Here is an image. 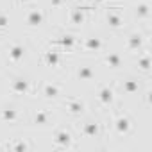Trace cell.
Instances as JSON below:
<instances>
[{"label": "cell", "mask_w": 152, "mask_h": 152, "mask_svg": "<svg viewBox=\"0 0 152 152\" xmlns=\"http://www.w3.org/2000/svg\"><path fill=\"white\" fill-rule=\"evenodd\" d=\"M25 120V113L20 106H2L0 107V124L4 125H20Z\"/></svg>", "instance_id": "8992f818"}, {"label": "cell", "mask_w": 152, "mask_h": 152, "mask_svg": "<svg viewBox=\"0 0 152 152\" xmlns=\"http://www.w3.org/2000/svg\"><path fill=\"white\" fill-rule=\"evenodd\" d=\"M75 81H79V83H91L97 79V72L91 64H79V66H75Z\"/></svg>", "instance_id": "d6986e66"}, {"label": "cell", "mask_w": 152, "mask_h": 152, "mask_svg": "<svg viewBox=\"0 0 152 152\" xmlns=\"http://www.w3.org/2000/svg\"><path fill=\"white\" fill-rule=\"evenodd\" d=\"M145 43H147V38H145V34L140 32V31H132V32H129L127 38H125L127 50H131V52H141V50L145 48Z\"/></svg>", "instance_id": "e0dca14e"}, {"label": "cell", "mask_w": 152, "mask_h": 152, "mask_svg": "<svg viewBox=\"0 0 152 152\" xmlns=\"http://www.w3.org/2000/svg\"><path fill=\"white\" fill-rule=\"evenodd\" d=\"M41 61H43V64L48 66V68H59L61 63H63V50L50 45V47L43 52Z\"/></svg>", "instance_id": "2e32d148"}, {"label": "cell", "mask_w": 152, "mask_h": 152, "mask_svg": "<svg viewBox=\"0 0 152 152\" xmlns=\"http://www.w3.org/2000/svg\"><path fill=\"white\" fill-rule=\"evenodd\" d=\"M16 2V6H20V7H27V6H31L34 0H15Z\"/></svg>", "instance_id": "484cf974"}, {"label": "cell", "mask_w": 152, "mask_h": 152, "mask_svg": "<svg viewBox=\"0 0 152 152\" xmlns=\"http://www.w3.org/2000/svg\"><path fill=\"white\" fill-rule=\"evenodd\" d=\"M0 150H6V141L0 140Z\"/></svg>", "instance_id": "83f0119b"}, {"label": "cell", "mask_w": 152, "mask_h": 152, "mask_svg": "<svg viewBox=\"0 0 152 152\" xmlns=\"http://www.w3.org/2000/svg\"><path fill=\"white\" fill-rule=\"evenodd\" d=\"M47 2H48V6L52 9H61V7H64L68 4V0H47Z\"/></svg>", "instance_id": "d4e9b609"}, {"label": "cell", "mask_w": 152, "mask_h": 152, "mask_svg": "<svg viewBox=\"0 0 152 152\" xmlns=\"http://www.w3.org/2000/svg\"><path fill=\"white\" fill-rule=\"evenodd\" d=\"M9 91L11 95L23 99V97H32L34 93H38V86L27 75H13L9 79Z\"/></svg>", "instance_id": "7a4b0ae2"}, {"label": "cell", "mask_w": 152, "mask_h": 152, "mask_svg": "<svg viewBox=\"0 0 152 152\" xmlns=\"http://www.w3.org/2000/svg\"><path fill=\"white\" fill-rule=\"evenodd\" d=\"M27 52H29V48H27L25 43H22V41H13V43H9V45L6 47L4 56H6L7 64L16 66V64H20V63L27 57Z\"/></svg>", "instance_id": "52a82bcc"}, {"label": "cell", "mask_w": 152, "mask_h": 152, "mask_svg": "<svg viewBox=\"0 0 152 152\" xmlns=\"http://www.w3.org/2000/svg\"><path fill=\"white\" fill-rule=\"evenodd\" d=\"M97 7L91 4H72L68 7V23L73 27H79L86 22V13L95 11Z\"/></svg>", "instance_id": "9c48e42d"}, {"label": "cell", "mask_w": 152, "mask_h": 152, "mask_svg": "<svg viewBox=\"0 0 152 152\" xmlns=\"http://www.w3.org/2000/svg\"><path fill=\"white\" fill-rule=\"evenodd\" d=\"M50 141H52V148H56V150H70V148L77 147V138H75L73 131L68 129V127L54 129L52 136H50Z\"/></svg>", "instance_id": "3957f363"}, {"label": "cell", "mask_w": 152, "mask_h": 152, "mask_svg": "<svg viewBox=\"0 0 152 152\" xmlns=\"http://www.w3.org/2000/svg\"><path fill=\"white\" fill-rule=\"evenodd\" d=\"M95 100L97 106L100 109H111L116 102V88L115 84H102L97 93H95Z\"/></svg>", "instance_id": "ba28073f"}, {"label": "cell", "mask_w": 152, "mask_h": 152, "mask_svg": "<svg viewBox=\"0 0 152 152\" xmlns=\"http://www.w3.org/2000/svg\"><path fill=\"white\" fill-rule=\"evenodd\" d=\"M122 6H109L104 9V22L109 29L113 31H120L124 29V23H125V18L122 15Z\"/></svg>", "instance_id": "8fae6325"}, {"label": "cell", "mask_w": 152, "mask_h": 152, "mask_svg": "<svg viewBox=\"0 0 152 152\" xmlns=\"http://www.w3.org/2000/svg\"><path fill=\"white\" fill-rule=\"evenodd\" d=\"M38 91L39 95L45 99V100H61L64 95V88L59 84V83H54V81H41L39 86H38Z\"/></svg>", "instance_id": "7c38bea8"}, {"label": "cell", "mask_w": 152, "mask_h": 152, "mask_svg": "<svg viewBox=\"0 0 152 152\" xmlns=\"http://www.w3.org/2000/svg\"><path fill=\"white\" fill-rule=\"evenodd\" d=\"M136 66H138V72H141L145 77H148L150 66H152V59H150V52H148V50H141V52H138Z\"/></svg>", "instance_id": "7402d4cb"}, {"label": "cell", "mask_w": 152, "mask_h": 152, "mask_svg": "<svg viewBox=\"0 0 152 152\" xmlns=\"http://www.w3.org/2000/svg\"><path fill=\"white\" fill-rule=\"evenodd\" d=\"M11 27V15L7 11H0V36H4Z\"/></svg>", "instance_id": "cb8c5ba5"}, {"label": "cell", "mask_w": 152, "mask_h": 152, "mask_svg": "<svg viewBox=\"0 0 152 152\" xmlns=\"http://www.w3.org/2000/svg\"><path fill=\"white\" fill-rule=\"evenodd\" d=\"M36 145L32 143L31 138H11L6 141V150H16V152H25V150H34Z\"/></svg>", "instance_id": "ac0fdd59"}, {"label": "cell", "mask_w": 152, "mask_h": 152, "mask_svg": "<svg viewBox=\"0 0 152 152\" xmlns=\"http://www.w3.org/2000/svg\"><path fill=\"white\" fill-rule=\"evenodd\" d=\"M47 22V11L38 7V6H31L25 13V25L29 29H39L43 27Z\"/></svg>", "instance_id": "5bb4252c"}, {"label": "cell", "mask_w": 152, "mask_h": 152, "mask_svg": "<svg viewBox=\"0 0 152 152\" xmlns=\"http://www.w3.org/2000/svg\"><path fill=\"white\" fill-rule=\"evenodd\" d=\"M61 106H63V109H64L70 116H73V118L84 116V115H86V109H88L86 102H84L83 99H79V97H75V95H64V97L61 99Z\"/></svg>", "instance_id": "5b68a950"}, {"label": "cell", "mask_w": 152, "mask_h": 152, "mask_svg": "<svg viewBox=\"0 0 152 152\" xmlns=\"http://www.w3.org/2000/svg\"><path fill=\"white\" fill-rule=\"evenodd\" d=\"M140 90H141L140 79L134 77V75H127V77L120 83V91H122L124 95H136Z\"/></svg>", "instance_id": "ffe728a7"}, {"label": "cell", "mask_w": 152, "mask_h": 152, "mask_svg": "<svg viewBox=\"0 0 152 152\" xmlns=\"http://www.w3.org/2000/svg\"><path fill=\"white\" fill-rule=\"evenodd\" d=\"M111 127H113V132H115L116 140H127L129 136L134 134L136 122H134V118L131 116V113H127V111H124V109H118V111H115V115H113Z\"/></svg>", "instance_id": "6da1fadb"}, {"label": "cell", "mask_w": 152, "mask_h": 152, "mask_svg": "<svg viewBox=\"0 0 152 152\" xmlns=\"http://www.w3.org/2000/svg\"><path fill=\"white\" fill-rule=\"evenodd\" d=\"M79 39H81V38H79L77 34H73V32H64V34L54 38V39H48V45L57 47V48H61L63 52H64V50H66V52H73L75 48L79 47Z\"/></svg>", "instance_id": "4fadbf2b"}, {"label": "cell", "mask_w": 152, "mask_h": 152, "mask_svg": "<svg viewBox=\"0 0 152 152\" xmlns=\"http://www.w3.org/2000/svg\"><path fill=\"white\" fill-rule=\"evenodd\" d=\"M134 16L140 22H148L150 20V2H148V0L138 2V6L134 7Z\"/></svg>", "instance_id": "603a6c76"}, {"label": "cell", "mask_w": 152, "mask_h": 152, "mask_svg": "<svg viewBox=\"0 0 152 152\" xmlns=\"http://www.w3.org/2000/svg\"><path fill=\"white\" fill-rule=\"evenodd\" d=\"M79 136L84 140H102L104 136V124L100 118H86L79 127Z\"/></svg>", "instance_id": "277c9868"}, {"label": "cell", "mask_w": 152, "mask_h": 152, "mask_svg": "<svg viewBox=\"0 0 152 152\" xmlns=\"http://www.w3.org/2000/svg\"><path fill=\"white\" fill-rule=\"evenodd\" d=\"M102 2H104V0H84V4H91V6H95V7H99Z\"/></svg>", "instance_id": "4316f807"}, {"label": "cell", "mask_w": 152, "mask_h": 152, "mask_svg": "<svg viewBox=\"0 0 152 152\" xmlns=\"http://www.w3.org/2000/svg\"><path fill=\"white\" fill-rule=\"evenodd\" d=\"M102 63H104V66H107L109 70H118V68L124 64V57H122L120 52L107 50V52L102 56Z\"/></svg>", "instance_id": "44dd1931"}, {"label": "cell", "mask_w": 152, "mask_h": 152, "mask_svg": "<svg viewBox=\"0 0 152 152\" xmlns=\"http://www.w3.org/2000/svg\"><path fill=\"white\" fill-rule=\"evenodd\" d=\"M77 48H81V50H84V52H88V54H100V52H104V48H106V41H104V38L91 34V36L81 38Z\"/></svg>", "instance_id": "9a60e30c"}, {"label": "cell", "mask_w": 152, "mask_h": 152, "mask_svg": "<svg viewBox=\"0 0 152 152\" xmlns=\"http://www.w3.org/2000/svg\"><path fill=\"white\" fill-rule=\"evenodd\" d=\"M29 124H31L32 127H38V129L50 127V125H54V113H52L48 107L32 109L31 115H29Z\"/></svg>", "instance_id": "30bf717a"}]
</instances>
